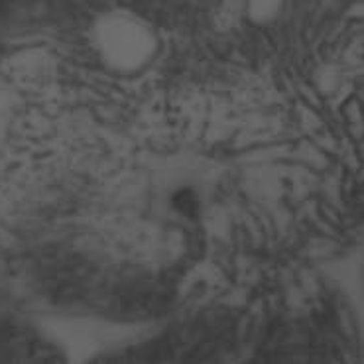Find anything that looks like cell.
I'll return each mask as SVG.
<instances>
[{"label": "cell", "mask_w": 364, "mask_h": 364, "mask_svg": "<svg viewBox=\"0 0 364 364\" xmlns=\"http://www.w3.org/2000/svg\"><path fill=\"white\" fill-rule=\"evenodd\" d=\"M173 205L183 215H195L199 209V201H197V197L191 189H181L179 193L173 195Z\"/></svg>", "instance_id": "obj_1"}]
</instances>
